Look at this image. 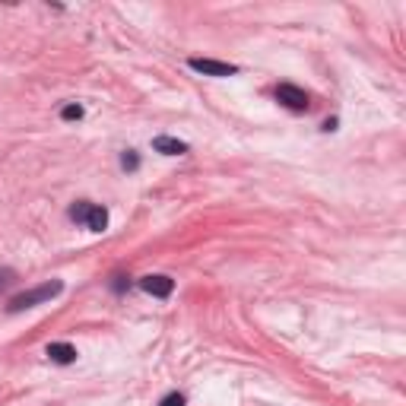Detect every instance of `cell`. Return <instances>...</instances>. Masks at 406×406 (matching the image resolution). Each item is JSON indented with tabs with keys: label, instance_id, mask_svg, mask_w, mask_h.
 Masks as SVG:
<instances>
[{
	"label": "cell",
	"instance_id": "ba28073f",
	"mask_svg": "<svg viewBox=\"0 0 406 406\" xmlns=\"http://www.w3.org/2000/svg\"><path fill=\"white\" fill-rule=\"evenodd\" d=\"M121 168H127V172H137L140 168V156L133 150H127L124 156H121Z\"/></svg>",
	"mask_w": 406,
	"mask_h": 406
},
{
	"label": "cell",
	"instance_id": "8992f818",
	"mask_svg": "<svg viewBox=\"0 0 406 406\" xmlns=\"http://www.w3.org/2000/svg\"><path fill=\"white\" fill-rule=\"evenodd\" d=\"M152 150L162 152V156H184L187 143H184V140H175V137H166V133H162V137L152 140Z\"/></svg>",
	"mask_w": 406,
	"mask_h": 406
},
{
	"label": "cell",
	"instance_id": "7a4b0ae2",
	"mask_svg": "<svg viewBox=\"0 0 406 406\" xmlns=\"http://www.w3.org/2000/svg\"><path fill=\"white\" fill-rule=\"evenodd\" d=\"M70 219L83 222V226L92 229V232H105V229H108V210L80 200V203H73V207H70Z\"/></svg>",
	"mask_w": 406,
	"mask_h": 406
},
{
	"label": "cell",
	"instance_id": "3957f363",
	"mask_svg": "<svg viewBox=\"0 0 406 406\" xmlns=\"http://www.w3.org/2000/svg\"><path fill=\"white\" fill-rule=\"evenodd\" d=\"M273 96H276V102L286 105L289 111H308V105H311L308 92L298 89V86H292V83H280L273 89Z\"/></svg>",
	"mask_w": 406,
	"mask_h": 406
},
{
	"label": "cell",
	"instance_id": "6da1fadb",
	"mask_svg": "<svg viewBox=\"0 0 406 406\" xmlns=\"http://www.w3.org/2000/svg\"><path fill=\"white\" fill-rule=\"evenodd\" d=\"M61 292H64V282H61V280L42 282V286H35V289H26V292H20L16 298H10L7 311H10V314H20V311H26V308H35V305H42V302H51V298H57Z\"/></svg>",
	"mask_w": 406,
	"mask_h": 406
},
{
	"label": "cell",
	"instance_id": "30bf717a",
	"mask_svg": "<svg viewBox=\"0 0 406 406\" xmlns=\"http://www.w3.org/2000/svg\"><path fill=\"white\" fill-rule=\"evenodd\" d=\"M13 282H16V270H10V267H3V270H0V292H3V289H10Z\"/></svg>",
	"mask_w": 406,
	"mask_h": 406
},
{
	"label": "cell",
	"instance_id": "8fae6325",
	"mask_svg": "<svg viewBox=\"0 0 406 406\" xmlns=\"http://www.w3.org/2000/svg\"><path fill=\"white\" fill-rule=\"evenodd\" d=\"M187 400H184V393H178V391H172L168 397H162V403L159 406H184Z\"/></svg>",
	"mask_w": 406,
	"mask_h": 406
},
{
	"label": "cell",
	"instance_id": "9c48e42d",
	"mask_svg": "<svg viewBox=\"0 0 406 406\" xmlns=\"http://www.w3.org/2000/svg\"><path fill=\"white\" fill-rule=\"evenodd\" d=\"M61 117L64 121H80V117H83V105H64Z\"/></svg>",
	"mask_w": 406,
	"mask_h": 406
},
{
	"label": "cell",
	"instance_id": "52a82bcc",
	"mask_svg": "<svg viewBox=\"0 0 406 406\" xmlns=\"http://www.w3.org/2000/svg\"><path fill=\"white\" fill-rule=\"evenodd\" d=\"M48 358L51 362H57V365H70V362H76V349L70 343H48Z\"/></svg>",
	"mask_w": 406,
	"mask_h": 406
},
{
	"label": "cell",
	"instance_id": "5b68a950",
	"mask_svg": "<svg viewBox=\"0 0 406 406\" xmlns=\"http://www.w3.org/2000/svg\"><path fill=\"white\" fill-rule=\"evenodd\" d=\"M140 289L156 296V298H168L175 292V280L172 276H162V273H152V276H143V280H140Z\"/></svg>",
	"mask_w": 406,
	"mask_h": 406
},
{
	"label": "cell",
	"instance_id": "277c9868",
	"mask_svg": "<svg viewBox=\"0 0 406 406\" xmlns=\"http://www.w3.org/2000/svg\"><path fill=\"white\" fill-rule=\"evenodd\" d=\"M187 67L197 70V73H203V76H232V73H238V67H235V64L213 61V57H191V61H187Z\"/></svg>",
	"mask_w": 406,
	"mask_h": 406
}]
</instances>
